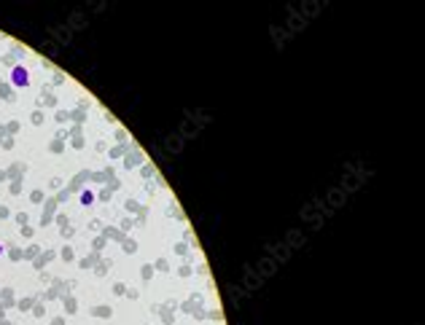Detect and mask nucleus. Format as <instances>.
<instances>
[{"instance_id": "nucleus-3", "label": "nucleus", "mask_w": 425, "mask_h": 325, "mask_svg": "<svg viewBox=\"0 0 425 325\" xmlns=\"http://www.w3.org/2000/svg\"><path fill=\"white\" fill-rule=\"evenodd\" d=\"M81 202H83V204H92V202H94V194H92V191H83V194H81Z\"/></svg>"}, {"instance_id": "nucleus-5", "label": "nucleus", "mask_w": 425, "mask_h": 325, "mask_svg": "<svg viewBox=\"0 0 425 325\" xmlns=\"http://www.w3.org/2000/svg\"><path fill=\"white\" fill-rule=\"evenodd\" d=\"M0 253H3V247H0Z\"/></svg>"}, {"instance_id": "nucleus-4", "label": "nucleus", "mask_w": 425, "mask_h": 325, "mask_svg": "<svg viewBox=\"0 0 425 325\" xmlns=\"http://www.w3.org/2000/svg\"><path fill=\"white\" fill-rule=\"evenodd\" d=\"M6 215H8V210H6V207H0V218H6Z\"/></svg>"}, {"instance_id": "nucleus-2", "label": "nucleus", "mask_w": 425, "mask_h": 325, "mask_svg": "<svg viewBox=\"0 0 425 325\" xmlns=\"http://www.w3.org/2000/svg\"><path fill=\"white\" fill-rule=\"evenodd\" d=\"M181 142H183L181 137H169V140H167V151H175V154H178V151H181V148H183V145H181Z\"/></svg>"}, {"instance_id": "nucleus-1", "label": "nucleus", "mask_w": 425, "mask_h": 325, "mask_svg": "<svg viewBox=\"0 0 425 325\" xmlns=\"http://www.w3.org/2000/svg\"><path fill=\"white\" fill-rule=\"evenodd\" d=\"M11 83L16 86V89H22V86H27L30 83V73H27L22 65H16V68L11 70Z\"/></svg>"}]
</instances>
